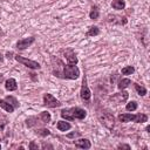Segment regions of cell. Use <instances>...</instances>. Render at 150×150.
<instances>
[{"instance_id":"4fadbf2b","label":"cell","mask_w":150,"mask_h":150,"mask_svg":"<svg viewBox=\"0 0 150 150\" xmlns=\"http://www.w3.org/2000/svg\"><path fill=\"white\" fill-rule=\"evenodd\" d=\"M5 87H6V89L9 90V91H14V90L18 89L16 81H15L14 79H12V77L8 79V80H6V84H5Z\"/></svg>"},{"instance_id":"7a4b0ae2","label":"cell","mask_w":150,"mask_h":150,"mask_svg":"<svg viewBox=\"0 0 150 150\" xmlns=\"http://www.w3.org/2000/svg\"><path fill=\"white\" fill-rule=\"evenodd\" d=\"M118 121L120 122H136V123H144L148 121V115L145 114H137V115H131V114H120L118 115Z\"/></svg>"},{"instance_id":"d4e9b609","label":"cell","mask_w":150,"mask_h":150,"mask_svg":"<svg viewBox=\"0 0 150 150\" xmlns=\"http://www.w3.org/2000/svg\"><path fill=\"white\" fill-rule=\"evenodd\" d=\"M125 109H127L128 111H134V110H136V109H137V102H135V101L129 102V103L125 105Z\"/></svg>"},{"instance_id":"f1b7e54d","label":"cell","mask_w":150,"mask_h":150,"mask_svg":"<svg viewBox=\"0 0 150 150\" xmlns=\"http://www.w3.org/2000/svg\"><path fill=\"white\" fill-rule=\"evenodd\" d=\"M76 135H79V132H71V134H68V135H67V137H69V138H71V137H74V136H76Z\"/></svg>"},{"instance_id":"9c48e42d","label":"cell","mask_w":150,"mask_h":150,"mask_svg":"<svg viewBox=\"0 0 150 150\" xmlns=\"http://www.w3.org/2000/svg\"><path fill=\"white\" fill-rule=\"evenodd\" d=\"M34 41H35V38H33V36L21 39V40L18 41V43H16V48H18V49H26V48L29 47Z\"/></svg>"},{"instance_id":"277c9868","label":"cell","mask_w":150,"mask_h":150,"mask_svg":"<svg viewBox=\"0 0 150 150\" xmlns=\"http://www.w3.org/2000/svg\"><path fill=\"white\" fill-rule=\"evenodd\" d=\"M63 77L66 79H70V80H75L80 76V69L75 66V64H68L63 67Z\"/></svg>"},{"instance_id":"4dcf8cb0","label":"cell","mask_w":150,"mask_h":150,"mask_svg":"<svg viewBox=\"0 0 150 150\" xmlns=\"http://www.w3.org/2000/svg\"><path fill=\"white\" fill-rule=\"evenodd\" d=\"M2 81H4V75H2V74H0V83H1Z\"/></svg>"},{"instance_id":"f546056e","label":"cell","mask_w":150,"mask_h":150,"mask_svg":"<svg viewBox=\"0 0 150 150\" xmlns=\"http://www.w3.org/2000/svg\"><path fill=\"white\" fill-rule=\"evenodd\" d=\"M43 148H50V149H53V146L52 145H48V144H43Z\"/></svg>"},{"instance_id":"52a82bcc","label":"cell","mask_w":150,"mask_h":150,"mask_svg":"<svg viewBox=\"0 0 150 150\" xmlns=\"http://www.w3.org/2000/svg\"><path fill=\"white\" fill-rule=\"evenodd\" d=\"M43 104L46 107H49V108H56V107L61 105L60 101L56 100L52 94H45L43 95Z\"/></svg>"},{"instance_id":"ffe728a7","label":"cell","mask_w":150,"mask_h":150,"mask_svg":"<svg viewBox=\"0 0 150 150\" xmlns=\"http://www.w3.org/2000/svg\"><path fill=\"white\" fill-rule=\"evenodd\" d=\"M89 16H90L91 20H97V19H98L100 12H98V8H97L96 6H94V7L91 8V11H90V13H89Z\"/></svg>"},{"instance_id":"484cf974","label":"cell","mask_w":150,"mask_h":150,"mask_svg":"<svg viewBox=\"0 0 150 150\" xmlns=\"http://www.w3.org/2000/svg\"><path fill=\"white\" fill-rule=\"evenodd\" d=\"M36 134H38V135H40V136H48L50 132H49V130H48V129L42 128V129H38V130H36Z\"/></svg>"},{"instance_id":"30bf717a","label":"cell","mask_w":150,"mask_h":150,"mask_svg":"<svg viewBox=\"0 0 150 150\" xmlns=\"http://www.w3.org/2000/svg\"><path fill=\"white\" fill-rule=\"evenodd\" d=\"M63 53H64V56H66L69 64H76L77 63V57L75 55V52L71 48H67L66 50H63Z\"/></svg>"},{"instance_id":"4316f807","label":"cell","mask_w":150,"mask_h":150,"mask_svg":"<svg viewBox=\"0 0 150 150\" xmlns=\"http://www.w3.org/2000/svg\"><path fill=\"white\" fill-rule=\"evenodd\" d=\"M117 148L118 149H130V145H128V144H120Z\"/></svg>"},{"instance_id":"2e32d148","label":"cell","mask_w":150,"mask_h":150,"mask_svg":"<svg viewBox=\"0 0 150 150\" xmlns=\"http://www.w3.org/2000/svg\"><path fill=\"white\" fill-rule=\"evenodd\" d=\"M56 127H57V129L60 131H67V130H69L71 128V125L68 122H64V121H59L57 124H56Z\"/></svg>"},{"instance_id":"603a6c76","label":"cell","mask_w":150,"mask_h":150,"mask_svg":"<svg viewBox=\"0 0 150 150\" xmlns=\"http://www.w3.org/2000/svg\"><path fill=\"white\" fill-rule=\"evenodd\" d=\"M5 100H6L7 102H9L14 108H18V107H19V102H18V100H16L15 97H13V96H7Z\"/></svg>"},{"instance_id":"cb8c5ba5","label":"cell","mask_w":150,"mask_h":150,"mask_svg":"<svg viewBox=\"0 0 150 150\" xmlns=\"http://www.w3.org/2000/svg\"><path fill=\"white\" fill-rule=\"evenodd\" d=\"M134 71H135V68L131 67V66H127V67L122 68V74H123V75H130V74H132Z\"/></svg>"},{"instance_id":"ba28073f","label":"cell","mask_w":150,"mask_h":150,"mask_svg":"<svg viewBox=\"0 0 150 150\" xmlns=\"http://www.w3.org/2000/svg\"><path fill=\"white\" fill-rule=\"evenodd\" d=\"M90 96H91V93H90V89L88 88L87 79H86V76H83L82 87H81V98L83 101H89L90 100Z\"/></svg>"},{"instance_id":"5bb4252c","label":"cell","mask_w":150,"mask_h":150,"mask_svg":"<svg viewBox=\"0 0 150 150\" xmlns=\"http://www.w3.org/2000/svg\"><path fill=\"white\" fill-rule=\"evenodd\" d=\"M0 107L2 108V109H5L7 112H13L14 111V107L9 103V102H7L6 100H0Z\"/></svg>"},{"instance_id":"6da1fadb","label":"cell","mask_w":150,"mask_h":150,"mask_svg":"<svg viewBox=\"0 0 150 150\" xmlns=\"http://www.w3.org/2000/svg\"><path fill=\"white\" fill-rule=\"evenodd\" d=\"M87 116L86 110L74 107V108H69V109H62L61 110V117L67 120V121H73L75 118L77 120H83Z\"/></svg>"},{"instance_id":"7c38bea8","label":"cell","mask_w":150,"mask_h":150,"mask_svg":"<svg viewBox=\"0 0 150 150\" xmlns=\"http://www.w3.org/2000/svg\"><path fill=\"white\" fill-rule=\"evenodd\" d=\"M74 144H75V146L81 148V149H89V148L91 146L90 141H88L87 138H80V139L75 141V142H74Z\"/></svg>"},{"instance_id":"5b68a950","label":"cell","mask_w":150,"mask_h":150,"mask_svg":"<svg viewBox=\"0 0 150 150\" xmlns=\"http://www.w3.org/2000/svg\"><path fill=\"white\" fill-rule=\"evenodd\" d=\"M128 97H129V94L127 91H123L122 90L121 93H116L112 96H110L109 97V101L112 102L114 104H121V103L125 102L128 100Z\"/></svg>"},{"instance_id":"3957f363","label":"cell","mask_w":150,"mask_h":150,"mask_svg":"<svg viewBox=\"0 0 150 150\" xmlns=\"http://www.w3.org/2000/svg\"><path fill=\"white\" fill-rule=\"evenodd\" d=\"M97 117H98V121L108 129H112L114 127V123H115V118H114V115L108 112V111H98L97 114Z\"/></svg>"},{"instance_id":"d6a6232c","label":"cell","mask_w":150,"mask_h":150,"mask_svg":"<svg viewBox=\"0 0 150 150\" xmlns=\"http://www.w3.org/2000/svg\"><path fill=\"white\" fill-rule=\"evenodd\" d=\"M0 148H1V145H0Z\"/></svg>"},{"instance_id":"9a60e30c","label":"cell","mask_w":150,"mask_h":150,"mask_svg":"<svg viewBox=\"0 0 150 150\" xmlns=\"http://www.w3.org/2000/svg\"><path fill=\"white\" fill-rule=\"evenodd\" d=\"M111 7L114 8V9H124V7H125V2H124V0H112V2H111Z\"/></svg>"},{"instance_id":"e0dca14e","label":"cell","mask_w":150,"mask_h":150,"mask_svg":"<svg viewBox=\"0 0 150 150\" xmlns=\"http://www.w3.org/2000/svg\"><path fill=\"white\" fill-rule=\"evenodd\" d=\"M130 83H131V81H130L129 79H121V80L118 81L117 87H118V89L123 90V89H124V88H127V87H128Z\"/></svg>"},{"instance_id":"d6986e66","label":"cell","mask_w":150,"mask_h":150,"mask_svg":"<svg viewBox=\"0 0 150 150\" xmlns=\"http://www.w3.org/2000/svg\"><path fill=\"white\" fill-rule=\"evenodd\" d=\"M6 125H7L6 120H0V139L5 138V136H6V131H5Z\"/></svg>"},{"instance_id":"8fae6325","label":"cell","mask_w":150,"mask_h":150,"mask_svg":"<svg viewBox=\"0 0 150 150\" xmlns=\"http://www.w3.org/2000/svg\"><path fill=\"white\" fill-rule=\"evenodd\" d=\"M107 20L109 22L118 23V25H125L127 23V18L125 16H121V15H109L107 18Z\"/></svg>"},{"instance_id":"7402d4cb","label":"cell","mask_w":150,"mask_h":150,"mask_svg":"<svg viewBox=\"0 0 150 150\" xmlns=\"http://www.w3.org/2000/svg\"><path fill=\"white\" fill-rule=\"evenodd\" d=\"M40 120L42 121V123H48L50 121V114L48 111H42L40 115H39Z\"/></svg>"},{"instance_id":"1f68e13d","label":"cell","mask_w":150,"mask_h":150,"mask_svg":"<svg viewBox=\"0 0 150 150\" xmlns=\"http://www.w3.org/2000/svg\"><path fill=\"white\" fill-rule=\"evenodd\" d=\"M2 60H4V56H2V54L0 53V62H2Z\"/></svg>"},{"instance_id":"44dd1931","label":"cell","mask_w":150,"mask_h":150,"mask_svg":"<svg viewBox=\"0 0 150 150\" xmlns=\"http://www.w3.org/2000/svg\"><path fill=\"white\" fill-rule=\"evenodd\" d=\"M134 86H135V89H136V91H137V94H138L139 96H144V95L146 94V89H145L143 86H141V84H138V83H134Z\"/></svg>"},{"instance_id":"ac0fdd59","label":"cell","mask_w":150,"mask_h":150,"mask_svg":"<svg viewBox=\"0 0 150 150\" xmlns=\"http://www.w3.org/2000/svg\"><path fill=\"white\" fill-rule=\"evenodd\" d=\"M98 34H100V28L93 26V27H90L89 30L86 33V36H96V35H98Z\"/></svg>"},{"instance_id":"8992f818","label":"cell","mask_w":150,"mask_h":150,"mask_svg":"<svg viewBox=\"0 0 150 150\" xmlns=\"http://www.w3.org/2000/svg\"><path fill=\"white\" fill-rule=\"evenodd\" d=\"M15 60H16L18 62L22 63L23 66H26V67H28V68H32V69H40V67H41L38 62H35V61H33V60H29V59H26V57H22V56H20V55H15Z\"/></svg>"},{"instance_id":"83f0119b","label":"cell","mask_w":150,"mask_h":150,"mask_svg":"<svg viewBox=\"0 0 150 150\" xmlns=\"http://www.w3.org/2000/svg\"><path fill=\"white\" fill-rule=\"evenodd\" d=\"M29 149H36V150H38V145H36L34 142H32V143L29 144Z\"/></svg>"}]
</instances>
